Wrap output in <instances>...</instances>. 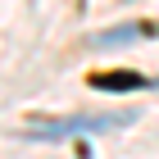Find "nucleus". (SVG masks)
<instances>
[{
	"label": "nucleus",
	"instance_id": "obj_1",
	"mask_svg": "<svg viewBox=\"0 0 159 159\" xmlns=\"http://www.w3.org/2000/svg\"><path fill=\"white\" fill-rule=\"evenodd\" d=\"M91 86L96 91H136V86H146L141 73H91Z\"/></svg>",
	"mask_w": 159,
	"mask_h": 159
}]
</instances>
